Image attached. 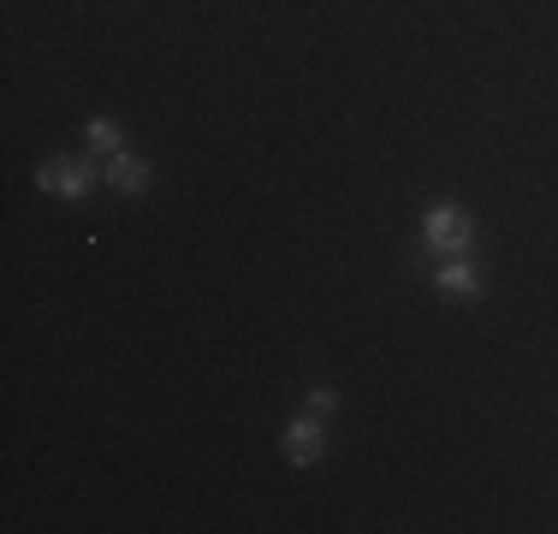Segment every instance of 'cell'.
Here are the masks:
<instances>
[{
  "label": "cell",
  "mask_w": 558,
  "mask_h": 534,
  "mask_svg": "<svg viewBox=\"0 0 558 534\" xmlns=\"http://www.w3.org/2000/svg\"><path fill=\"white\" fill-rule=\"evenodd\" d=\"M422 244H428L434 256H470V244H475L470 214H463L458 203L428 208V214H422Z\"/></svg>",
  "instance_id": "1"
},
{
  "label": "cell",
  "mask_w": 558,
  "mask_h": 534,
  "mask_svg": "<svg viewBox=\"0 0 558 534\" xmlns=\"http://www.w3.org/2000/svg\"><path fill=\"white\" fill-rule=\"evenodd\" d=\"M36 191L60 196V203H84V196L96 191V167H89V160H48V167L36 172Z\"/></svg>",
  "instance_id": "2"
},
{
  "label": "cell",
  "mask_w": 558,
  "mask_h": 534,
  "mask_svg": "<svg viewBox=\"0 0 558 534\" xmlns=\"http://www.w3.org/2000/svg\"><path fill=\"white\" fill-rule=\"evenodd\" d=\"M279 451H286V463H298V470L322 463V458H327V416H298V422H286Z\"/></svg>",
  "instance_id": "3"
},
{
  "label": "cell",
  "mask_w": 558,
  "mask_h": 534,
  "mask_svg": "<svg viewBox=\"0 0 558 534\" xmlns=\"http://www.w3.org/2000/svg\"><path fill=\"white\" fill-rule=\"evenodd\" d=\"M440 298L446 303H475V298H482V274H475L470 256H451L440 267Z\"/></svg>",
  "instance_id": "4"
},
{
  "label": "cell",
  "mask_w": 558,
  "mask_h": 534,
  "mask_svg": "<svg viewBox=\"0 0 558 534\" xmlns=\"http://www.w3.org/2000/svg\"><path fill=\"white\" fill-rule=\"evenodd\" d=\"M108 179H113L125 196H143V191H149V167H143L137 155H125V149L108 155Z\"/></svg>",
  "instance_id": "5"
},
{
  "label": "cell",
  "mask_w": 558,
  "mask_h": 534,
  "mask_svg": "<svg viewBox=\"0 0 558 534\" xmlns=\"http://www.w3.org/2000/svg\"><path fill=\"white\" fill-rule=\"evenodd\" d=\"M84 137H89V149H96V155H119V149H125V131H119L113 119H89Z\"/></svg>",
  "instance_id": "6"
},
{
  "label": "cell",
  "mask_w": 558,
  "mask_h": 534,
  "mask_svg": "<svg viewBox=\"0 0 558 534\" xmlns=\"http://www.w3.org/2000/svg\"><path fill=\"white\" fill-rule=\"evenodd\" d=\"M333 410H339V392H333V386H315V392H310V416H333Z\"/></svg>",
  "instance_id": "7"
}]
</instances>
